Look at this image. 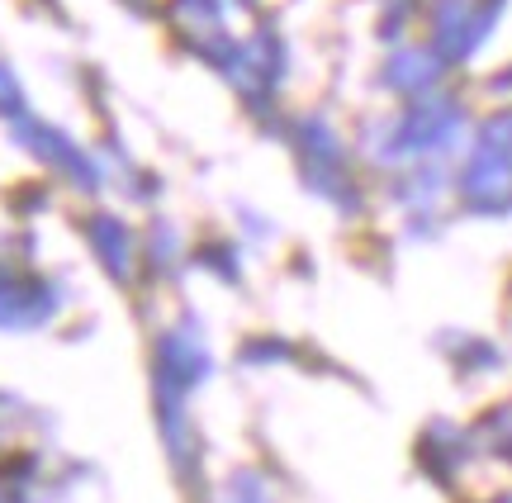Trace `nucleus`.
<instances>
[{
	"label": "nucleus",
	"mask_w": 512,
	"mask_h": 503,
	"mask_svg": "<svg viewBox=\"0 0 512 503\" xmlns=\"http://www.w3.org/2000/svg\"><path fill=\"white\" fill-rule=\"evenodd\" d=\"M91 233H95V243L105 247V252H100V257H105V266H110L114 276H124L128 261H133V243H128V233L114 224V219H95Z\"/></svg>",
	"instance_id": "f257e3e1"
}]
</instances>
